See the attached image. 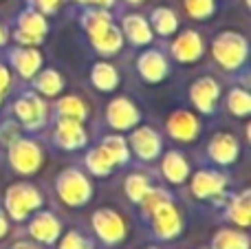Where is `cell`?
<instances>
[{
    "label": "cell",
    "mask_w": 251,
    "mask_h": 249,
    "mask_svg": "<svg viewBox=\"0 0 251 249\" xmlns=\"http://www.w3.org/2000/svg\"><path fill=\"white\" fill-rule=\"evenodd\" d=\"M247 40L240 33H234V31H225L221 33L216 40H214V57L218 60V64L225 66V69H238L240 64L247 57Z\"/></svg>",
    "instance_id": "1"
},
{
    "label": "cell",
    "mask_w": 251,
    "mask_h": 249,
    "mask_svg": "<svg viewBox=\"0 0 251 249\" xmlns=\"http://www.w3.org/2000/svg\"><path fill=\"white\" fill-rule=\"evenodd\" d=\"M57 194L66 205H84L91 199L93 185L79 170H66L57 176Z\"/></svg>",
    "instance_id": "2"
},
{
    "label": "cell",
    "mask_w": 251,
    "mask_h": 249,
    "mask_svg": "<svg viewBox=\"0 0 251 249\" xmlns=\"http://www.w3.org/2000/svg\"><path fill=\"white\" fill-rule=\"evenodd\" d=\"M42 205V197L40 192L29 183H18L9 188L7 192V212L16 221H22L29 216V212L38 210Z\"/></svg>",
    "instance_id": "3"
},
{
    "label": "cell",
    "mask_w": 251,
    "mask_h": 249,
    "mask_svg": "<svg viewBox=\"0 0 251 249\" xmlns=\"http://www.w3.org/2000/svg\"><path fill=\"white\" fill-rule=\"evenodd\" d=\"M9 150V161L20 174H33L42 166V150L38 148L35 141L29 139H16Z\"/></svg>",
    "instance_id": "4"
},
{
    "label": "cell",
    "mask_w": 251,
    "mask_h": 249,
    "mask_svg": "<svg viewBox=\"0 0 251 249\" xmlns=\"http://www.w3.org/2000/svg\"><path fill=\"white\" fill-rule=\"evenodd\" d=\"M93 227L97 236L108 245H115L126 236V225L115 210H97L93 214Z\"/></svg>",
    "instance_id": "5"
},
{
    "label": "cell",
    "mask_w": 251,
    "mask_h": 249,
    "mask_svg": "<svg viewBox=\"0 0 251 249\" xmlns=\"http://www.w3.org/2000/svg\"><path fill=\"white\" fill-rule=\"evenodd\" d=\"M47 20L42 18L40 11L26 9L25 13H20L18 18V31H16V40L22 44H38L42 42L44 33H47Z\"/></svg>",
    "instance_id": "6"
},
{
    "label": "cell",
    "mask_w": 251,
    "mask_h": 249,
    "mask_svg": "<svg viewBox=\"0 0 251 249\" xmlns=\"http://www.w3.org/2000/svg\"><path fill=\"white\" fill-rule=\"evenodd\" d=\"M13 108H16V115H18V119L22 122V126L29 128V130L42 126L44 117H47V106H44V101L40 100L38 95H33V93L22 95L20 100L16 101Z\"/></svg>",
    "instance_id": "7"
},
{
    "label": "cell",
    "mask_w": 251,
    "mask_h": 249,
    "mask_svg": "<svg viewBox=\"0 0 251 249\" xmlns=\"http://www.w3.org/2000/svg\"><path fill=\"white\" fill-rule=\"evenodd\" d=\"M152 223H154V232L159 238H174L181 232L183 223H181V214L178 210L170 203H163L161 207H156L152 212Z\"/></svg>",
    "instance_id": "8"
},
{
    "label": "cell",
    "mask_w": 251,
    "mask_h": 249,
    "mask_svg": "<svg viewBox=\"0 0 251 249\" xmlns=\"http://www.w3.org/2000/svg\"><path fill=\"white\" fill-rule=\"evenodd\" d=\"M106 117H108V124L113 128H117V130H128V128L137 126L139 110L134 108V104L128 101L126 97H117V100H113L108 104Z\"/></svg>",
    "instance_id": "9"
},
{
    "label": "cell",
    "mask_w": 251,
    "mask_h": 249,
    "mask_svg": "<svg viewBox=\"0 0 251 249\" xmlns=\"http://www.w3.org/2000/svg\"><path fill=\"white\" fill-rule=\"evenodd\" d=\"M218 95H221V88H218V84L212 77H201L192 84L190 97L201 113H212Z\"/></svg>",
    "instance_id": "10"
},
{
    "label": "cell",
    "mask_w": 251,
    "mask_h": 249,
    "mask_svg": "<svg viewBox=\"0 0 251 249\" xmlns=\"http://www.w3.org/2000/svg\"><path fill=\"white\" fill-rule=\"evenodd\" d=\"M55 144L62 146L64 150L82 148L86 144V130L82 128V122L62 117V122L55 128Z\"/></svg>",
    "instance_id": "11"
},
{
    "label": "cell",
    "mask_w": 251,
    "mask_h": 249,
    "mask_svg": "<svg viewBox=\"0 0 251 249\" xmlns=\"http://www.w3.org/2000/svg\"><path fill=\"white\" fill-rule=\"evenodd\" d=\"M172 53L181 62H194L203 55V40L196 31H185L172 44Z\"/></svg>",
    "instance_id": "12"
},
{
    "label": "cell",
    "mask_w": 251,
    "mask_h": 249,
    "mask_svg": "<svg viewBox=\"0 0 251 249\" xmlns=\"http://www.w3.org/2000/svg\"><path fill=\"white\" fill-rule=\"evenodd\" d=\"M209 157L216 163H221V166L234 163L238 159V141L231 135H227V132H221V135H216L209 141Z\"/></svg>",
    "instance_id": "13"
},
{
    "label": "cell",
    "mask_w": 251,
    "mask_h": 249,
    "mask_svg": "<svg viewBox=\"0 0 251 249\" xmlns=\"http://www.w3.org/2000/svg\"><path fill=\"white\" fill-rule=\"evenodd\" d=\"M168 130L174 139L178 141H192L196 135H199V122L192 113H185V110H178L170 117L168 122Z\"/></svg>",
    "instance_id": "14"
},
{
    "label": "cell",
    "mask_w": 251,
    "mask_h": 249,
    "mask_svg": "<svg viewBox=\"0 0 251 249\" xmlns=\"http://www.w3.org/2000/svg\"><path fill=\"white\" fill-rule=\"evenodd\" d=\"M29 232L35 241L40 243H53L60 236V221L51 212H40L29 225Z\"/></svg>",
    "instance_id": "15"
},
{
    "label": "cell",
    "mask_w": 251,
    "mask_h": 249,
    "mask_svg": "<svg viewBox=\"0 0 251 249\" xmlns=\"http://www.w3.org/2000/svg\"><path fill=\"white\" fill-rule=\"evenodd\" d=\"M225 188V176L216 174V172H199V174L192 179V192L199 199H209V197H218Z\"/></svg>",
    "instance_id": "16"
},
{
    "label": "cell",
    "mask_w": 251,
    "mask_h": 249,
    "mask_svg": "<svg viewBox=\"0 0 251 249\" xmlns=\"http://www.w3.org/2000/svg\"><path fill=\"white\" fill-rule=\"evenodd\" d=\"M130 144H132V148L137 150V154L141 159H154L161 152V139L152 128H139V130H134Z\"/></svg>",
    "instance_id": "17"
},
{
    "label": "cell",
    "mask_w": 251,
    "mask_h": 249,
    "mask_svg": "<svg viewBox=\"0 0 251 249\" xmlns=\"http://www.w3.org/2000/svg\"><path fill=\"white\" fill-rule=\"evenodd\" d=\"M139 73L148 82H159L168 73V62L163 60L159 51H148L139 57Z\"/></svg>",
    "instance_id": "18"
},
{
    "label": "cell",
    "mask_w": 251,
    "mask_h": 249,
    "mask_svg": "<svg viewBox=\"0 0 251 249\" xmlns=\"http://www.w3.org/2000/svg\"><path fill=\"white\" fill-rule=\"evenodd\" d=\"M11 62L18 73L29 79L38 73L40 64H42V55L38 51H33V49H18V51L11 53Z\"/></svg>",
    "instance_id": "19"
},
{
    "label": "cell",
    "mask_w": 251,
    "mask_h": 249,
    "mask_svg": "<svg viewBox=\"0 0 251 249\" xmlns=\"http://www.w3.org/2000/svg\"><path fill=\"white\" fill-rule=\"evenodd\" d=\"M163 174L172 183H183L187 179V174H190V166H187L185 157L181 152H176V150L168 152L163 157Z\"/></svg>",
    "instance_id": "20"
},
{
    "label": "cell",
    "mask_w": 251,
    "mask_h": 249,
    "mask_svg": "<svg viewBox=\"0 0 251 249\" xmlns=\"http://www.w3.org/2000/svg\"><path fill=\"white\" fill-rule=\"evenodd\" d=\"M124 31H126V35H128V40L132 44H148L152 40L150 25H148L146 18H141V16L124 18Z\"/></svg>",
    "instance_id": "21"
},
{
    "label": "cell",
    "mask_w": 251,
    "mask_h": 249,
    "mask_svg": "<svg viewBox=\"0 0 251 249\" xmlns=\"http://www.w3.org/2000/svg\"><path fill=\"white\" fill-rule=\"evenodd\" d=\"M91 79L100 91H113L119 82V75H117V71H115V66L106 64V62H100V64L93 66Z\"/></svg>",
    "instance_id": "22"
},
{
    "label": "cell",
    "mask_w": 251,
    "mask_h": 249,
    "mask_svg": "<svg viewBox=\"0 0 251 249\" xmlns=\"http://www.w3.org/2000/svg\"><path fill=\"white\" fill-rule=\"evenodd\" d=\"M93 44H95L97 51H100V53H106V55H110V53H117L119 49H122V44H124L122 31H119L115 25H110L108 29L104 31V33L97 35V38L93 40Z\"/></svg>",
    "instance_id": "23"
},
{
    "label": "cell",
    "mask_w": 251,
    "mask_h": 249,
    "mask_svg": "<svg viewBox=\"0 0 251 249\" xmlns=\"http://www.w3.org/2000/svg\"><path fill=\"white\" fill-rule=\"evenodd\" d=\"M229 219L234 223H238L240 227H247L251 223V194L243 192L240 197H236L229 205Z\"/></svg>",
    "instance_id": "24"
},
{
    "label": "cell",
    "mask_w": 251,
    "mask_h": 249,
    "mask_svg": "<svg viewBox=\"0 0 251 249\" xmlns=\"http://www.w3.org/2000/svg\"><path fill=\"white\" fill-rule=\"evenodd\" d=\"M100 148L108 154L115 166H122V163L128 161V144H126L122 137H106Z\"/></svg>",
    "instance_id": "25"
},
{
    "label": "cell",
    "mask_w": 251,
    "mask_h": 249,
    "mask_svg": "<svg viewBox=\"0 0 251 249\" xmlns=\"http://www.w3.org/2000/svg\"><path fill=\"white\" fill-rule=\"evenodd\" d=\"M214 249H249V238L240 232L223 229L214 236Z\"/></svg>",
    "instance_id": "26"
},
{
    "label": "cell",
    "mask_w": 251,
    "mask_h": 249,
    "mask_svg": "<svg viewBox=\"0 0 251 249\" xmlns=\"http://www.w3.org/2000/svg\"><path fill=\"white\" fill-rule=\"evenodd\" d=\"M86 166H88V170H91L93 174L106 176V174H110V170L115 168V163L110 161V157L101 148H95V150H91V152H88Z\"/></svg>",
    "instance_id": "27"
},
{
    "label": "cell",
    "mask_w": 251,
    "mask_h": 249,
    "mask_svg": "<svg viewBox=\"0 0 251 249\" xmlns=\"http://www.w3.org/2000/svg\"><path fill=\"white\" fill-rule=\"evenodd\" d=\"M110 25H113V22H110V16L106 11H88L86 16H84V26H86L91 40L101 35Z\"/></svg>",
    "instance_id": "28"
},
{
    "label": "cell",
    "mask_w": 251,
    "mask_h": 249,
    "mask_svg": "<svg viewBox=\"0 0 251 249\" xmlns=\"http://www.w3.org/2000/svg\"><path fill=\"white\" fill-rule=\"evenodd\" d=\"M152 25H154V29L161 35H170L176 31L178 22H176V16L170 9L161 7V9H154V13H152Z\"/></svg>",
    "instance_id": "29"
},
{
    "label": "cell",
    "mask_w": 251,
    "mask_h": 249,
    "mask_svg": "<svg viewBox=\"0 0 251 249\" xmlns=\"http://www.w3.org/2000/svg\"><path fill=\"white\" fill-rule=\"evenodd\" d=\"M62 77L60 73H55V71H44V73H40V77L35 79V88H38L40 93H44V95H57V93L62 91Z\"/></svg>",
    "instance_id": "30"
},
{
    "label": "cell",
    "mask_w": 251,
    "mask_h": 249,
    "mask_svg": "<svg viewBox=\"0 0 251 249\" xmlns=\"http://www.w3.org/2000/svg\"><path fill=\"white\" fill-rule=\"evenodd\" d=\"M57 108H60L62 117H66V119L84 122V117H86V106H84L82 100H77V97H64Z\"/></svg>",
    "instance_id": "31"
},
{
    "label": "cell",
    "mask_w": 251,
    "mask_h": 249,
    "mask_svg": "<svg viewBox=\"0 0 251 249\" xmlns=\"http://www.w3.org/2000/svg\"><path fill=\"white\" fill-rule=\"evenodd\" d=\"M227 106H229V110L234 115H238V117L249 115L251 113V97H249V93L243 91V88H234V91L229 93Z\"/></svg>",
    "instance_id": "32"
},
{
    "label": "cell",
    "mask_w": 251,
    "mask_h": 249,
    "mask_svg": "<svg viewBox=\"0 0 251 249\" xmlns=\"http://www.w3.org/2000/svg\"><path fill=\"white\" fill-rule=\"evenodd\" d=\"M172 199H170V194L165 192V190H148L146 192V197L141 199V210H143V214H148V216H152V212L156 210V207H161L163 203H170Z\"/></svg>",
    "instance_id": "33"
},
{
    "label": "cell",
    "mask_w": 251,
    "mask_h": 249,
    "mask_svg": "<svg viewBox=\"0 0 251 249\" xmlns=\"http://www.w3.org/2000/svg\"><path fill=\"white\" fill-rule=\"evenodd\" d=\"M148 190H150V183H148L146 176L132 174V176H128V179H126V194H128L134 203L141 201V199L146 197Z\"/></svg>",
    "instance_id": "34"
},
{
    "label": "cell",
    "mask_w": 251,
    "mask_h": 249,
    "mask_svg": "<svg viewBox=\"0 0 251 249\" xmlns=\"http://www.w3.org/2000/svg\"><path fill=\"white\" fill-rule=\"evenodd\" d=\"M185 9L192 18H209L214 13V0H185Z\"/></svg>",
    "instance_id": "35"
},
{
    "label": "cell",
    "mask_w": 251,
    "mask_h": 249,
    "mask_svg": "<svg viewBox=\"0 0 251 249\" xmlns=\"http://www.w3.org/2000/svg\"><path fill=\"white\" fill-rule=\"evenodd\" d=\"M60 249H93V243L88 241V238H84L82 234L71 232V234H66L64 236Z\"/></svg>",
    "instance_id": "36"
},
{
    "label": "cell",
    "mask_w": 251,
    "mask_h": 249,
    "mask_svg": "<svg viewBox=\"0 0 251 249\" xmlns=\"http://www.w3.org/2000/svg\"><path fill=\"white\" fill-rule=\"evenodd\" d=\"M35 4H38L42 11H47V13H51V11H55L57 7H60V2L62 0H33Z\"/></svg>",
    "instance_id": "37"
},
{
    "label": "cell",
    "mask_w": 251,
    "mask_h": 249,
    "mask_svg": "<svg viewBox=\"0 0 251 249\" xmlns=\"http://www.w3.org/2000/svg\"><path fill=\"white\" fill-rule=\"evenodd\" d=\"M0 137L4 139V144H13V141H16V126H13V124H7V126L0 130Z\"/></svg>",
    "instance_id": "38"
},
{
    "label": "cell",
    "mask_w": 251,
    "mask_h": 249,
    "mask_svg": "<svg viewBox=\"0 0 251 249\" xmlns=\"http://www.w3.org/2000/svg\"><path fill=\"white\" fill-rule=\"evenodd\" d=\"M9 84H11V77H9V71H7V66H2V64H0V95H2V93L9 88Z\"/></svg>",
    "instance_id": "39"
},
{
    "label": "cell",
    "mask_w": 251,
    "mask_h": 249,
    "mask_svg": "<svg viewBox=\"0 0 251 249\" xmlns=\"http://www.w3.org/2000/svg\"><path fill=\"white\" fill-rule=\"evenodd\" d=\"M82 4H100V7H110L115 0H77Z\"/></svg>",
    "instance_id": "40"
},
{
    "label": "cell",
    "mask_w": 251,
    "mask_h": 249,
    "mask_svg": "<svg viewBox=\"0 0 251 249\" xmlns=\"http://www.w3.org/2000/svg\"><path fill=\"white\" fill-rule=\"evenodd\" d=\"M7 229H9V223H7V219H4V214L0 212V238L7 234Z\"/></svg>",
    "instance_id": "41"
},
{
    "label": "cell",
    "mask_w": 251,
    "mask_h": 249,
    "mask_svg": "<svg viewBox=\"0 0 251 249\" xmlns=\"http://www.w3.org/2000/svg\"><path fill=\"white\" fill-rule=\"evenodd\" d=\"M13 249H40V247H35V245H31V243H18Z\"/></svg>",
    "instance_id": "42"
},
{
    "label": "cell",
    "mask_w": 251,
    "mask_h": 249,
    "mask_svg": "<svg viewBox=\"0 0 251 249\" xmlns=\"http://www.w3.org/2000/svg\"><path fill=\"white\" fill-rule=\"evenodd\" d=\"M4 42V31H2V26H0V44Z\"/></svg>",
    "instance_id": "43"
},
{
    "label": "cell",
    "mask_w": 251,
    "mask_h": 249,
    "mask_svg": "<svg viewBox=\"0 0 251 249\" xmlns=\"http://www.w3.org/2000/svg\"><path fill=\"white\" fill-rule=\"evenodd\" d=\"M128 2H132V4H139V2H141V0H128Z\"/></svg>",
    "instance_id": "44"
},
{
    "label": "cell",
    "mask_w": 251,
    "mask_h": 249,
    "mask_svg": "<svg viewBox=\"0 0 251 249\" xmlns=\"http://www.w3.org/2000/svg\"><path fill=\"white\" fill-rule=\"evenodd\" d=\"M0 97H2V95H0Z\"/></svg>",
    "instance_id": "45"
},
{
    "label": "cell",
    "mask_w": 251,
    "mask_h": 249,
    "mask_svg": "<svg viewBox=\"0 0 251 249\" xmlns=\"http://www.w3.org/2000/svg\"><path fill=\"white\" fill-rule=\"evenodd\" d=\"M152 249H154V247H152Z\"/></svg>",
    "instance_id": "46"
}]
</instances>
